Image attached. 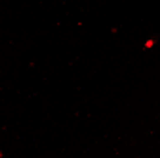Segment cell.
I'll list each match as a JSON object with an SVG mask.
<instances>
[{
  "label": "cell",
  "mask_w": 160,
  "mask_h": 158,
  "mask_svg": "<svg viewBox=\"0 0 160 158\" xmlns=\"http://www.w3.org/2000/svg\"><path fill=\"white\" fill-rule=\"evenodd\" d=\"M0 158H2V152H0Z\"/></svg>",
  "instance_id": "6da1fadb"
}]
</instances>
